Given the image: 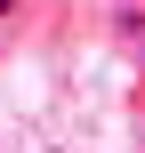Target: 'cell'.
I'll use <instances>...</instances> for the list:
<instances>
[{"instance_id": "cell-1", "label": "cell", "mask_w": 145, "mask_h": 153, "mask_svg": "<svg viewBox=\"0 0 145 153\" xmlns=\"http://www.w3.org/2000/svg\"><path fill=\"white\" fill-rule=\"evenodd\" d=\"M0 16H16V0H0Z\"/></svg>"}]
</instances>
